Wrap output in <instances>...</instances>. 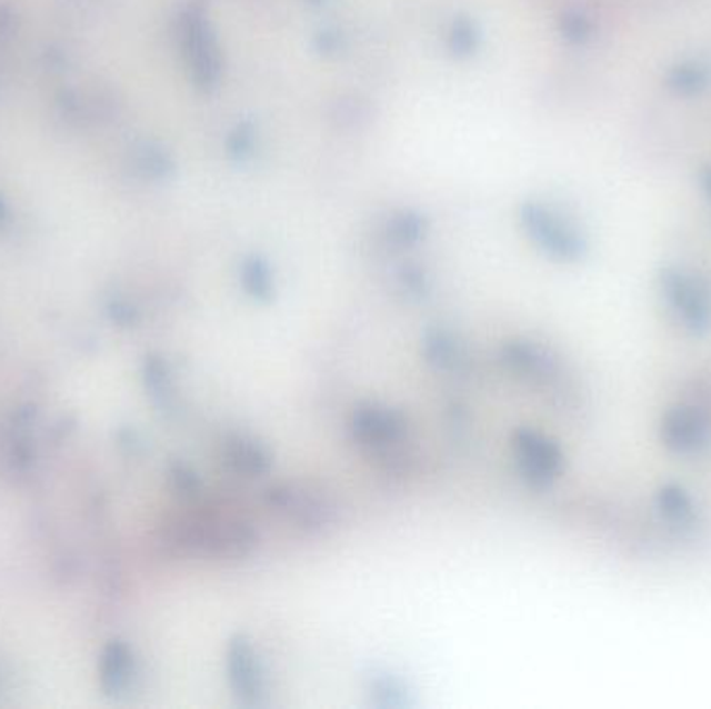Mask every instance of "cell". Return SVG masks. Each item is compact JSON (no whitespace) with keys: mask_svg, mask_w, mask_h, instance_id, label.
I'll return each mask as SVG.
<instances>
[{"mask_svg":"<svg viewBox=\"0 0 711 709\" xmlns=\"http://www.w3.org/2000/svg\"><path fill=\"white\" fill-rule=\"evenodd\" d=\"M221 458L226 467L243 479L267 477L276 467V453L250 433H227L221 443Z\"/></svg>","mask_w":711,"mask_h":709,"instance_id":"cell-9","label":"cell"},{"mask_svg":"<svg viewBox=\"0 0 711 709\" xmlns=\"http://www.w3.org/2000/svg\"><path fill=\"white\" fill-rule=\"evenodd\" d=\"M705 81V71L703 69H680L679 80L674 81L679 88H687L691 86L693 90H697L701 83Z\"/></svg>","mask_w":711,"mask_h":709,"instance_id":"cell-15","label":"cell"},{"mask_svg":"<svg viewBox=\"0 0 711 709\" xmlns=\"http://www.w3.org/2000/svg\"><path fill=\"white\" fill-rule=\"evenodd\" d=\"M369 697L372 706L381 709H404L410 708L412 695L408 691L404 682L393 675H374L369 680Z\"/></svg>","mask_w":711,"mask_h":709,"instance_id":"cell-11","label":"cell"},{"mask_svg":"<svg viewBox=\"0 0 711 709\" xmlns=\"http://www.w3.org/2000/svg\"><path fill=\"white\" fill-rule=\"evenodd\" d=\"M501 365L505 371L534 387L551 391L553 396L564 389V369L560 358L533 339L514 338L503 341L500 348ZM562 396V393H560Z\"/></svg>","mask_w":711,"mask_h":709,"instance_id":"cell-5","label":"cell"},{"mask_svg":"<svg viewBox=\"0 0 711 709\" xmlns=\"http://www.w3.org/2000/svg\"><path fill=\"white\" fill-rule=\"evenodd\" d=\"M512 451L518 472L533 487H548L564 470V451L550 436L520 427L512 433Z\"/></svg>","mask_w":711,"mask_h":709,"instance_id":"cell-7","label":"cell"},{"mask_svg":"<svg viewBox=\"0 0 711 709\" xmlns=\"http://www.w3.org/2000/svg\"><path fill=\"white\" fill-rule=\"evenodd\" d=\"M227 682L233 697L246 708H262L267 703V677L254 641L236 632L226 647Z\"/></svg>","mask_w":711,"mask_h":709,"instance_id":"cell-6","label":"cell"},{"mask_svg":"<svg viewBox=\"0 0 711 709\" xmlns=\"http://www.w3.org/2000/svg\"><path fill=\"white\" fill-rule=\"evenodd\" d=\"M660 500H662L663 515L674 522H687L693 515L691 500L684 496V491H680L679 487L663 489Z\"/></svg>","mask_w":711,"mask_h":709,"instance_id":"cell-13","label":"cell"},{"mask_svg":"<svg viewBox=\"0 0 711 709\" xmlns=\"http://www.w3.org/2000/svg\"><path fill=\"white\" fill-rule=\"evenodd\" d=\"M705 188H708V192H710L711 196V171L708 173V178H705Z\"/></svg>","mask_w":711,"mask_h":709,"instance_id":"cell-16","label":"cell"},{"mask_svg":"<svg viewBox=\"0 0 711 709\" xmlns=\"http://www.w3.org/2000/svg\"><path fill=\"white\" fill-rule=\"evenodd\" d=\"M173 481L178 485L179 491L183 496H198L202 491V481H200V475L196 472L194 468L186 467V465H179L173 470Z\"/></svg>","mask_w":711,"mask_h":709,"instance_id":"cell-14","label":"cell"},{"mask_svg":"<svg viewBox=\"0 0 711 709\" xmlns=\"http://www.w3.org/2000/svg\"><path fill=\"white\" fill-rule=\"evenodd\" d=\"M242 281L243 290L248 291L250 298H254L259 302H269L273 298V293H276L273 279L260 262H250L243 269Z\"/></svg>","mask_w":711,"mask_h":709,"instance_id":"cell-12","label":"cell"},{"mask_svg":"<svg viewBox=\"0 0 711 709\" xmlns=\"http://www.w3.org/2000/svg\"><path fill=\"white\" fill-rule=\"evenodd\" d=\"M264 503L277 518L304 535H324L340 518L338 503L329 493L302 481H281L267 487Z\"/></svg>","mask_w":711,"mask_h":709,"instance_id":"cell-2","label":"cell"},{"mask_svg":"<svg viewBox=\"0 0 711 709\" xmlns=\"http://www.w3.org/2000/svg\"><path fill=\"white\" fill-rule=\"evenodd\" d=\"M408 431V415L389 403H358L350 415V433L356 443L381 458H400V443H404Z\"/></svg>","mask_w":711,"mask_h":709,"instance_id":"cell-3","label":"cell"},{"mask_svg":"<svg viewBox=\"0 0 711 709\" xmlns=\"http://www.w3.org/2000/svg\"><path fill=\"white\" fill-rule=\"evenodd\" d=\"M662 298L682 331L701 336L710 329L711 291L697 274L668 269L662 274Z\"/></svg>","mask_w":711,"mask_h":709,"instance_id":"cell-4","label":"cell"},{"mask_svg":"<svg viewBox=\"0 0 711 709\" xmlns=\"http://www.w3.org/2000/svg\"><path fill=\"white\" fill-rule=\"evenodd\" d=\"M711 422L703 410L695 406H674L662 419V441L668 450L677 453H699L708 448Z\"/></svg>","mask_w":711,"mask_h":709,"instance_id":"cell-8","label":"cell"},{"mask_svg":"<svg viewBox=\"0 0 711 709\" xmlns=\"http://www.w3.org/2000/svg\"><path fill=\"white\" fill-rule=\"evenodd\" d=\"M252 522L229 515L188 516L171 527V546L212 562H242L259 548Z\"/></svg>","mask_w":711,"mask_h":709,"instance_id":"cell-1","label":"cell"},{"mask_svg":"<svg viewBox=\"0 0 711 709\" xmlns=\"http://www.w3.org/2000/svg\"><path fill=\"white\" fill-rule=\"evenodd\" d=\"M424 362L443 375H464L470 369V352L464 339L448 327H429L421 338Z\"/></svg>","mask_w":711,"mask_h":709,"instance_id":"cell-10","label":"cell"}]
</instances>
